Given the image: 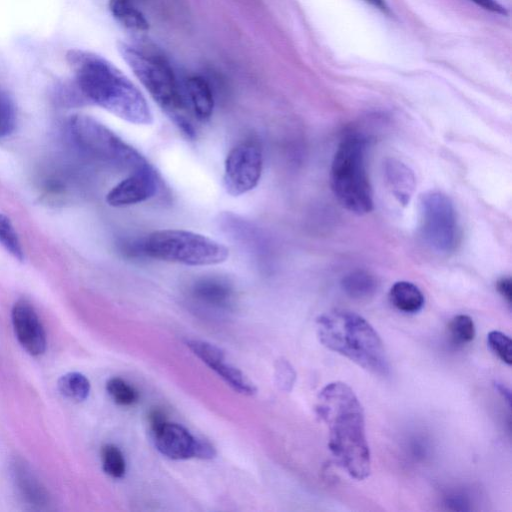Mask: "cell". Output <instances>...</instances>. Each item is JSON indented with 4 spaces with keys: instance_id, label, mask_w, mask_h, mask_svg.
I'll list each match as a JSON object with an SVG mask.
<instances>
[{
    "instance_id": "83f0119b",
    "label": "cell",
    "mask_w": 512,
    "mask_h": 512,
    "mask_svg": "<svg viewBox=\"0 0 512 512\" xmlns=\"http://www.w3.org/2000/svg\"><path fill=\"white\" fill-rule=\"evenodd\" d=\"M479 7L490 11L492 13L506 15L507 11L506 9L500 5L496 0H470Z\"/></svg>"
},
{
    "instance_id": "3957f363",
    "label": "cell",
    "mask_w": 512,
    "mask_h": 512,
    "mask_svg": "<svg viewBox=\"0 0 512 512\" xmlns=\"http://www.w3.org/2000/svg\"><path fill=\"white\" fill-rule=\"evenodd\" d=\"M320 342L364 370L386 376L389 363L383 342L362 316L347 310H332L317 319Z\"/></svg>"
},
{
    "instance_id": "9a60e30c",
    "label": "cell",
    "mask_w": 512,
    "mask_h": 512,
    "mask_svg": "<svg viewBox=\"0 0 512 512\" xmlns=\"http://www.w3.org/2000/svg\"><path fill=\"white\" fill-rule=\"evenodd\" d=\"M184 93L191 113L199 121L208 120L214 108L213 93L209 83L201 76L186 80Z\"/></svg>"
},
{
    "instance_id": "ba28073f",
    "label": "cell",
    "mask_w": 512,
    "mask_h": 512,
    "mask_svg": "<svg viewBox=\"0 0 512 512\" xmlns=\"http://www.w3.org/2000/svg\"><path fill=\"white\" fill-rule=\"evenodd\" d=\"M419 229L434 251L450 254L460 242V227L452 200L439 191H429L419 202Z\"/></svg>"
},
{
    "instance_id": "d6986e66",
    "label": "cell",
    "mask_w": 512,
    "mask_h": 512,
    "mask_svg": "<svg viewBox=\"0 0 512 512\" xmlns=\"http://www.w3.org/2000/svg\"><path fill=\"white\" fill-rule=\"evenodd\" d=\"M109 9L114 18L129 29L145 31L148 21L132 0H110Z\"/></svg>"
},
{
    "instance_id": "6da1fadb",
    "label": "cell",
    "mask_w": 512,
    "mask_h": 512,
    "mask_svg": "<svg viewBox=\"0 0 512 512\" xmlns=\"http://www.w3.org/2000/svg\"><path fill=\"white\" fill-rule=\"evenodd\" d=\"M316 412L328 428V447L338 465L356 479L371 472L363 407L344 382H331L318 394Z\"/></svg>"
},
{
    "instance_id": "4316f807",
    "label": "cell",
    "mask_w": 512,
    "mask_h": 512,
    "mask_svg": "<svg viewBox=\"0 0 512 512\" xmlns=\"http://www.w3.org/2000/svg\"><path fill=\"white\" fill-rule=\"evenodd\" d=\"M16 125V111L12 99L0 88V138L12 133Z\"/></svg>"
},
{
    "instance_id": "ac0fdd59",
    "label": "cell",
    "mask_w": 512,
    "mask_h": 512,
    "mask_svg": "<svg viewBox=\"0 0 512 512\" xmlns=\"http://www.w3.org/2000/svg\"><path fill=\"white\" fill-rule=\"evenodd\" d=\"M341 286L345 294L350 298L362 300L374 295L377 290V281L369 272L355 270L343 277Z\"/></svg>"
},
{
    "instance_id": "4fadbf2b",
    "label": "cell",
    "mask_w": 512,
    "mask_h": 512,
    "mask_svg": "<svg viewBox=\"0 0 512 512\" xmlns=\"http://www.w3.org/2000/svg\"><path fill=\"white\" fill-rule=\"evenodd\" d=\"M15 335L26 352L32 356L44 353L46 333L34 307L26 300L17 301L11 312Z\"/></svg>"
},
{
    "instance_id": "f1b7e54d",
    "label": "cell",
    "mask_w": 512,
    "mask_h": 512,
    "mask_svg": "<svg viewBox=\"0 0 512 512\" xmlns=\"http://www.w3.org/2000/svg\"><path fill=\"white\" fill-rule=\"evenodd\" d=\"M497 290L506 299L508 303H511V280L510 278H502L497 283Z\"/></svg>"
},
{
    "instance_id": "ffe728a7",
    "label": "cell",
    "mask_w": 512,
    "mask_h": 512,
    "mask_svg": "<svg viewBox=\"0 0 512 512\" xmlns=\"http://www.w3.org/2000/svg\"><path fill=\"white\" fill-rule=\"evenodd\" d=\"M60 393L73 401H84L90 392V382L79 372H69L62 375L57 382Z\"/></svg>"
},
{
    "instance_id": "f546056e",
    "label": "cell",
    "mask_w": 512,
    "mask_h": 512,
    "mask_svg": "<svg viewBox=\"0 0 512 512\" xmlns=\"http://www.w3.org/2000/svg\"><path fill=\"white\" fill-rule=\"evenodd\" d=\"M364 1L384 13H389V7L386 4L385 0H364Z\"/></svg>"
},
{
    "instance_id": "7402d4cb",
    "label": "cell",
    "mask_w": 512,
    "mask_h": 512,
    "mask_svg": "<svg viewBox=\"0 0 512 512\" xmlns=\"http://www.w3.org/2000/svg\"><path fill=\"white\" fill-rule=\"evenodd\" d=\"M106 390L113 401L120 406L134 405L139 399L137 390L120 377L110 378L106 383Z\"/></svg>"
},
{
    "instance_id": "30bf717a",
    "label": "cell",
    "mask_w": 512,
    "mask_h": 512,
    "mask_svg": "<svg viewBox=\"0 0 512 512\" xmlns=\"http://www.w3.org/2000/svg\"><path fill=\"white\" fill-rule=\"evenodd\" d=\"M151 431L157 450L172 460L211 459L215 456V449L209 442L195 437L180 424L165 420Z\"/></svg>"
},
{
    "instance_id": "2e32d148",
    "label": "cell",
    "mask_w": 512,
    "mask_h": 512,
    "mask_svg": "<svg viewBox=\"0 0 512 512\" xmlns=\"http://www.w3.org/2000/svg\"><path fill=\"white\" fill-rule=\"evenodd\" d=\"M385 174L395 197L402 204H406L415 187L412 171L405 164L391 159L385 164Z\"/></svg>"
},
{
    "instance_id": "4dcf8cb0",
    "label": "cell",
    "mask_w": 512,
    "mask_h": 512,
    "mask_svg": "<svg viewBox=\"0 0 512 512\" xmlns=\"http://www.w3.org/2000/svg\"><path fill=\"white\" fill-rule=\"evenodd\" d=\"M497 390L500 392V394L506 399V401L510 404L511 402V392L510 390L505 387L504 385L497 384Z\"/></svg>"
},
{
    "instance_id": "603a6c76",
    "label": "cell",
    "mask_w": 512,
    "mask_h": 512,
    "mask_svg": "<svg viewBox=\"0 0 512 512\" xmlns=\"http://www.w3.org/2000/svg\"><path fill=\"white\" fill-rule=\"evenodd\" d=\"M101 460L104 472L113 478H122L126 472V462L121 450L106 444L101 449Z\"/></svg>"
},
{
    "instance_id": "cb8c5ba5",
    "label": "cell",
    "mask_w": 512,
    "mask_h": 512,
    "mask_svg": "<svg viewBox=\"0 0 512 512\" xmlns=\"http://www.w3.org/2000/svg\"><path fill=\"white\" fill-rule=\"evenodd\" d=\"M451 340L456 344H467L475 337V325L472 318L465 314L456 315L448 325Z\"/></svg>"
},
{
    "instance_id": "5bb4252c",
    "label": "cell",
    "mask_w": 512,
    "mask_h": 512,
    "mask_svg": "<svg viewBox=\"0 0 512 512\" xmlns=\"http://www.w3.org/2000/svg\"><path fill=\"white\" fill-rule=\"evenodd\" d=\"M192 300L213 312H228L234 308L235 293L231 284L220 277H204L190 289Z\"/></svg>"
},
{
    "instance_id": "44dd1931",
    "label": "cell",
    "mask_w": 512,
    "mask_h": 512,
    "mask_svg": "<svg viewBox=\"0 0 512 512\" xmlns=\"http://www.w3.org/2000/svg\"><path fill=\"white\" fill-rule=\"evenodd\" d=\"M15 473L19 489L25 498L36 505L43 504L46 501L47 494L33 474L23 465H19Z\"/></svg>"
},
{
    "instance_id": "8992f818",
    "label": "cell",
    "mask_w": 512,
    "mask_h": 512,
    "mask_svg": "<svg viewBox=\"0 0 512 512\" xmlns=\"http://www.w3.org/2000/svg\"><path fill=\"white\" fill-rule=\"evenodd\" d=\"M138 249L150 258L189 266L216 265L229 256L222 243L182 229L154 231L139 243Z\"/></svg>"
},
{
    "instance_id": "d4e9b609",
    "label": "cell",
    "mask_w": 512,
    "mask_h": 512,
    "mask_svg": "<svg viewBox=\"0 0 512 512\" xmlns=\"http://www.w3.org/2000/svg\"><path fill=\"white\" fill-rule=\"evenodd\" d=\"M0 243L16 259L22 261L24 253L10 219L0 213Z\"/></svg>"
},
{
    "instance_id": "7c38bea8",
    "label": "cell",
    "mask_w": 512,
    "mask_h": 512,
    "mask_svg": "<svg viewBox=\"0 0 512 512\" xmlns=\"http://www.w3.org/2000/svg\"><path fill=\"white\" fill-rule=\"evenodd\" d=\"M186 345L196 357L221 377L232 389L244 395H252L256 392L254 385L238 368L225 362V354L219 347L197 339L187 340Z\"/></svg>"
},
{
    "instance_id": "52a82bcc",
    "label": "cell",
    "mask_w": 512,
    "mask_h": 512,
    "mask_svg": "<svg viewBox=\"0 0 512 512\" xmlns=\"http://www.w3.org/2000/svg\"><path fill=\"white\" fill-rule=\"evenodd\" d=\"M69 127L77 146L94 160L130 173L150 166L135 148L90 116H72Z\"/></svg>"
},
{
    "instance_id": "8fae6325",
    "label": "cell",
    "mask_w": 512,
    "mask_h": 512,
    "mask_svg": "<svg viewBox=\"0 0 512 512\" xmlns=\"http://www.w3.org/2000/svg\"><path fill=\"white\" fill-rule=\"evenodd\" d=\"M159 178L155 169L148 167L133 171L115 185L107 194L106 201L113 207H124L144 202L158 190Z\"/></svg>"
},
{
    "instance_id": "9c48e42d",
    "label": "cell",
    "mask_w": 512,
    "mask_h": 512,
    "mask_svg": "<svg viewBox=\"0 0 512 512\" xmlns=\"http://www.w3.org/2000/svg\"><path fill=\"white\" fill-rule=\"evenodd\" d=\"M263 155L255 141H243L227 154L224 168V187L232 196L243 195L254 189L261 178Z\"/></svg>"
},
{
    "instance_id": "484cf974",
    "label": "cell",
    "mask_w": 512,
    "mask_h": 512,
    "mask_svg": "<svg viewBox=\"0 0 512 512\" xmlns=\"http://www.w3.org/2000/svg\"><path fill=\"white\" fill-rule=\"evenodd\" d=\"M489 349L504 363H512V342L509 336L500 331H491L487 335Z\"/></svg>"
},
{
    "instance_id": "7a4b0ae2",
    "label": "cell",
    "mask_w": 512,
    "mask_h": 512,
    "mask_svg": "<svg viewBox=\"0 0 512 512\" xmlns=\"http://www.w3.org/2000/svg\"><path fill=\"white\" fill-rule=\"evenodd\" d=\"M81 95L117 117L136 125L153 121L151 109L134 83L117 67L94 53L71 49L66 54Z\"/></svg>"
},
{
    "instance_id": "277c9868",
    "label": "cell",
    "mask_w": 512,
    "mask_h": 512,
    "mask_svg": "<svg viewBox=\"0 0 512 512\" xmlns=\"http://www.w3.org/2000/svg\"><path fill=\"white\" fill-rule=\"evenodd\" d=\"M118 50L154 101L189 136L194 134L191 111L168 61L144 46L121 42Z\"/></svg>"
},
{
    "instance_id": "5b68a950",
    "label": "cell",
    "mask_w": 512,
    "mask_h": 512,
    "mask_svg": "<svg viewBox=\"0 0 512 512\" xmlns=\"http://www.w3.org/2000/svg\"><path fill=\"white\" fill-rule=\"evenodd\" d=\"M330 183L335 197L348 211L363 215L372 210L365 138L348 135L340 142L331 163Z\"/></svg>"
},
{
    "instance_id": "e0dca14e",
    "label": "cell",
    "mask_w": 512,
    "mask_h": 512,
    "mask_svg": "<svg viewBox=\"0 0 512 512\" xmlns=\"http://www.w3.org/2000/svg\"><path fill=\"white\" fill-rule=\"evenodd\" d=\"M392 305L405 313H416L424 305V295L421 290L409 281H398L389 292Z\"/></svg>"
}]
</instances>
